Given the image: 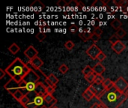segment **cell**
<instances>
[{
    "mask_svg": "<svg viewBox=\"0 0 128 108\" xmlns=\"http://www.w3.org/2000/svg\"><path fill=\"white\" fill-rule=\"evenodd\" d=\"M92 73H94V71H93V68H92L89 65L86 66L85 68L82 70V74L84 75V77H86V76H88V75H90Z\"/></svg>",
    "mask_w": 128,
    "mask_h": 108,
    "instance_id": "d6986e66",
    "label": "cell"
},
{
    "mask_svg": "<svg viewBox=\"0 0 128 108\" xmlns=\"http://www.w3.org/2000/svg\"><path fill=\"white\" fill-rule=\"evenodd\" d=\"M96 76H97V74H96L95 73H92V74H91L90 75H88V76L85 77V79H86L90 84H92V83H94V80H95Z\"/></svg>",
    "mask_w": 128,
    "mask_h": 108,
    "instance_id": "44dd1931",
    "label": "cell"
},
{
    "mask_svg": "<svg viewBox=\"0 0 128 108\" xmlns=\"http://www.w3.org/2000/svg\"><path fill=\"white\" fill-rule=\"evenodd\" d=\"M120 39L118 38V37L116 35V34H114V35H112L111 37H110V38L109 39V41L111 43V44H116L117 41H118Z\"/></svg>",
    "mask_w": 128,
    "mask_h": 108,
    "instance_id": "f546056e",
    "label": "cell"
},
{
    "mask_svg": "<svg viewBox=\"0 0 128 108\" xmlns=\"http://www.w3.org/2000/svg\"><path fill=\"white\" fill-rule=\"evenodd\" d=\"M124 94L126 95V96H127V97H128V89H127V90H126V92H124Z\"/></svg>",
    "mask_w": 128,
    "mask_h": 108,
    "instance_id": "b9f144b4",
    "label": "cell"
},
{
    "mask_svg": "<svg viewBox=\"0 0 128 108\" xmlns=\"http://www.w3.org/2000/svg\"><path fill=\"white\" fill-rule=\"evenodd\" d=\"M30 102V98L28 97V94L27 95H24V96L21 98V100L19 101V103L22 105L23 107H26L28 103Z\"/></svg>",
    "mask_w": 128,
    "mask_h": 108,
    "instance_id": "ac0fdd59",
    "label": "cell"
},
{
    "mask_svg": "<svg viewBox=\"0 0 128 108\" xmlns=\"http://www.w3.org/2000/svg\"><path fill=\"white\" fill-rule=\"evenodd\" d=\"M49 108H58V107H56V106H52V107H50Z\"/></svg>",
    "mask_w": 128,
    "mask_h": 108,
    "instance_id": "ee69618b",
    "label": "cell"
},
{
    "mask_svg": "<svg viewBox=\"0 0 128 108\" xmlns=\"http://www.w3.org/2000/svg\"><path fill=\"white\" fill-rule=\"evenodd\" d=\"M115 87L119 92L124 93L128 89V82L122 77H120L115 81Z\"/></svg>",
    "mask_w": 128,
    "mask_h": 108,
    "instance_id": "5b68a950",
    "label": "cell"
},
{
    "mask_svg": "<svg viewBox=\"0 0 128 108\" xmlns=\"http://www.w3.org/2000/svg\"><path fill=\"white\" fill-rule=\"evenodd\" d=\"M45 8L44 4H43L40 1L36 0L30 5V10L34 13H40L43 9Z\"/></svg>",
    "mask_w": 128,
    "mask_h": 108,
    "instance_id": "52a82bcc",
    "label": "cell"
},
{
    "mask_svg": "<svg viewBox=\"0 0 128 108\" xmlns=\"http://www.w3.org/2000/svg\"><path fill=\"white\" fill-rule=\"evenodd\" d=\"M103 85L105 88V90H110L115 87V82L112 81L110 79H105Z\"/></svg>",
    "mask_w": 128,
    "mask_h": 108,
    "instance_id": "5bb4252c",
    "label": "cell"
},
{
    "mask_svg": "<svg viewBox=\"0 0 128 108\" xmlns=\"http://www.w3.org/2000/svg\"><path fill=\"white\" fill-rule=\"evenodd\" d=\"M90 108H106L100 101H98V102L94 103Z\"/></svg>",
    "mask_w": 128,
    "mask_h": 108,
    "instance_id": "836d02e7",
    "label": "cell"
},
{
    "mask_svg": "<svg viewBox=\"0 0 128 108\" xmlns=\"http://www.w3.org/2000/svg\"><path fill=\"white\" fill-rule=\"evenodd\" d=\"M68 6H69V7H77L78 8V2L74 1V0L70 1V2H68Z\"/></svg>",
    "mask_w": 128,
    "mask_h": 108,
    "instance_id": "8d00e7d4",
    "label": "cell"
},
{
    "mask_svg": "<svg viewBox=\"0 0 128 108\" xmlns=\"http://www.w3.org/2000/svg\"><path fill=\"white\" fill-rule=\"evenodd\" d=\"M111 47H112V50H113L114 52H116L117 54H120V53H122L125 50L126 45H125L122 41L119 40V41H117L116 44H112Z\"/></svg>",
    "mask_w": 128,
    "mask_h": 108,
    "instance_id": "9c48e42d",
    "label": "cell"
},
{
    "mask_svg": "<svg viewBox=\"0 0 128 108\" xmlns=\"http://www.w3.org/2000/svg\"><path fill=\"white\" fill-rule=\"evenodd\" d=\"M70 31L72 32V33H76L78 32V28L77 26L75 25V24H73L70 27Z\"/></svg>",
    "mask_w": 128,
    "mask_h": 108,
    "instance_id": "74e56055",
    "label": "cell"
},
{
    "mask_svg": "<svg viewBox=\"0 0 128 108\" xmlns=\"http://www.w3.org/2000/svg\"><path fill=\"white\" fill-rule=\"evenodd\" d=\"M46 34L44 33V32H38L37 35H36V38L40 41V42H42L43 41H44L45 40V38H46Z\"/></svg>",
    "mask_w": 128,
    "mask_h": 108,
    "instance_id": "4316f807",
    "label": "cell"
},
{
    "mask_svg": "<svg viewBox=\"0 0 128 108\" xmlns=\"http://www.w3.org/2000/svg\"><path fill=\"white\" fill-rule=\"evenodd\" d=\"M113 2L117 5V6H123V7H126L128 5V0H122L120 2H116V1H113Z\"/></svg>",
    "mask_w": 128,
    "mask_h": 108,
    "instance_id": "f1b7e54d",
    "label": "cell"
},
{
    "mask_svg": "<svg viewBox=\"0 0 128 108\" xmlns=\"http://www.w3.org/2000/svg\"><path fill=\"white\" fill-rule=\"evenodd\" d=\"M45 83H46V86H52V87H55L56 88V86L48 79V77L47 78H46L45 79Z\"/></svg>",
    "mask_w": 128,
    "mask_h": 108,
    "instance_id": "f35d334b",
    "label": "cell"
},
{
    "mask_svg": "<svg viewBox=\"0 0 128 108\" xmlns=\"http://www.w3.org/2000/svg\"><path fill=\"white\" fill-rule=\"evenodd\" d=\"M106 54L102 51L99 55H98V58H97V59L100 62H103V61H104L105 59H106Z\"/></svg>",
    "mask_w": 128,
    "mask_h": 108,
    "instance_id": "4dcf8cb0",
    "label": "cell"
},
{
    "mask_svg": "<svg viewBox=\"0 0 128 108\" xmlns=\"http://www.w3.org/2000/svg\"><path fill=\"white\" fill-rule=\"evenodd\" d=\"M106 68L104 65H103L100 62L96 64L94 67H93V71L94 72L97 74V75H102V74L105 71Z\"/></svg>",
    "mask_w": 128,
    "mask_h": 108,
    "instance_id": "8fae6325",
    "label": "cell"
},
{
    "mask_svg": "<svg viewBox=\"0 0 128 108\" xmlns=\"http://www.w3.org/2000/svg\"><path fill=\"white\" fill-rule=\"evenodd\" d=\"M24 54H25V56H26L29 60H31V59H34V58H35V57L38 56V51L34 47V46L30 45V46L24 51Z\"/></svg>",
    "mask_w": 128,
    "mask_h": 108,
    "instance_id": "8992f818",
    "label": "cell"
},
{
    "mask_svg": "<svg viewBox=\"0 0 128 108\" xmlns=\"http://www.w3.org/2000/svg\"><path fill=\"white\" fill-rule=\"evenodd\" d=\"M83 7H85V5L82 2H78V9L81 10Z\"/></svg>",
    "mask_w": 128,
    "mask_h": 108,
    "instance_id": "ab89813d",
    "label": "cell"
},
{
    "mask_svg": "<svg viewBox=\"0 0 128 108\" xmlns=\"http://www.w3.org/2000/svg\"><path fill=\"white\" fill-rule=\"evenodd\" d=\"M55 89H56L55 87L47 86H46V94L52 95V94L54 93V92H55Z\"/></svg>",
    "mask_w": 128,
    "mask_h": 108,
    "instance_id": "d6a6232c",
    "label": "cell"
},
{
    "mask_svg": "<svg viewBox=\"0 0 128 108\" xmlns=\"http://www.w3.org/2000/svg\"><path fill=\"white\" fill-rule=\"evenodd\" d=\"M6 72L5 71H3L2 69H0V79H2L4 77V76L5 75Z\"/></svg>",
    "mask_w": 128,
    "mask_h": 108,
    "instance_id": "60d3db41",
    "label": "cell"
},
{
    "mask_svg": "<svg viewBox=\"0 0 128 108\" xmlns=\"http://www.w3.org/2000/svg\"><path fill=\"white\" fill-rule=\"evenodd\" d=\"M92 85L94 86V89H95V91H96V96H95V98L98 97V95H100V94H102V93L105 91V88H104V86L103 84L92 83Z\"/></svg>",
    "mask_w": 128,
    "mask_h": 108,
    "instance_id": "4fadbf2b",
    "label": "cell"
},
{
    "mask_svg": "<svg viewBox=\"0 0 128 108\" xmlns=\"http://www.w3.org/2000/svg\"><path fill=\"white\" fill-rule=\"evenodd\" d=\"M44 101L46 102L47 104H50L56 98H54V96L52 95H50V94H46L44 96Z\"/></svg>",
    "mask_w": 128,
    "mask_h": 108,
    "instance_id": "7402d4cb",
    "label": "cell"
},
{
    "mask_svg": "<svg viewBox=\"0 0 128 108\" xmlns=\"http://www.w3.org/2000/svg\"><path fill=\"white\" fill-rule=\"evenodd\" d=\"M102 52V50H100V48L96 45L95 43H94L92 46L89 47V48L86 50V54L93 60L97 59L98 55Z\"/></svg>",
    "mask_w": 128,
    "mask_h": 108,
    "instance_id": "277c9868",
    "label": "cell"
},
{
    "mask_svg": "<svg viewBox=\"0 0 128 108\" xmlns=\"http://www.w3.org/2000/svg\"><path fill=\"white\" fill-rule=\"evenodd\" d=\"M100 39V36H99V35H96V34H94V33L93 32L92 36V40L94 43H96V42H98Z\"/></svg>",
    "mask_w": 128,
    "mask_h": 108,
    "instance_id": "d590c367",
    "label": "cell"
},
{
    "mask_svg": "<svg viewBox=\"0 0 128 108\" xmlns=\"http://www.w3.org/2000/svg\"><path fill=\"white\" fill-rule=\"evenodd\" d=\"M30 71L31 69L28 67L27 64L24 63L20 58H16L5 69L6 74L11 79L19 83L22 80Z\"/></svg>",
    "mask_w": 128,
    "mask_h": 108,
    "instance_id": "7a4b0ae2",
    "label": "cell"
},
{
    "mask_svg": "<svg viewBox=\"0 0 128 108\" xmlns=\"http://www.w3.org/2000/svg\"><path fill=\"white\" fill-rule=\"evenodd\" d=\"M75 44L72 41H68L64 43V47L68 50H72L74 47Z\"/></svg>",
    "mask_w": 128,
    "mask_h": 108,
    "instance_id": "cb8c5ba5",
    "label": "cell"
},
{
    "mask_svg": "<svg viewBox=\"0 0 128 108\" xmlns=\"http://www.w3.org/2000/svg\"><path fill=\"white\" fill-rule=\"evenodd\" d=\"M93 32H91L88 29H86L84 31H80V32L79 33V36L85 41H87L90 39H92V36Z\"/></svg>",
    "mask_w": 128,
    "mask_h": 108,
    "instance_id": "30bf717a",
    "label": "cell"
},
{
    "mask_svg": "<svg viewBox=\"0 0 128 108\" xmlns=\"http://www.w3.org/2000/svg\"><path fill=\"white\" fill-rule=\"evenodd\" d=\"M127 98L126 95L119 92L116 87L110 90H105L102 94L96 97V99L106 108H118Z\"/></svg>",
    "mask_w": 128,
    "mask_h": 108,
    "instance_id": "6da1fadb",
    "label": "cell"
},
{
    "mask_svg": "<svg viewBox=\"0 0 128 108\" xmlns=\"http://www.w3.org/2000/svg\"><path fill=\"white\" fill-rule=\"evenodd\" d=\"M4 89L9 92L11 95H13L16 92L20 89V83L16 81L14 79H10L8 81V83L4 86Z\"/></svg>",
    "mask_w": 128,
    "mask_h": 108,
    "instance_id": "3957f363",
    "label": "cell"
},
{
    "mask_svg": "<svg viewBox=\"0 0 128 108\" xmlns=\"http://www.w3.org/2000/svg\"><path fill=\"white\" fill-rule=\"evenodd\" d=\"M116 35L118 37L119 39H122V38H123L127 35V32H126V31H125L124 29L121 28V29H118V30L116 31Z\"/></svg>",
    "mask_w": 128,
    "mask_h": 108,
    "instance_id": "603a6c76",
    "label": "cell"
},
{
    "mask_svg": "<svg viewBox=\"0 0 128 108\" xmlns=\"http://www.w3.org/2000/svg\"><path fill=\"white\" fill-rule=\"evenodd\" d=\"M39 108H49V107H46V106H45V105H43V106L40 107Z\"/></svg>",
    "mask_w": 128,
    "mask_h": 108,
    "instance_id": "7bdbcfd3",
    "label": "cell"
},
{
    "mask_svg": "<svg viewBox=\"0 0 128 108\" xmlns=\"http://www.w3.org/2000/svg\"><path fill=\"white\" fill-rule=\"evenodd\" d=\"M8 50L10 51V53H12L13 55L16 54L20 50V47L16 44V43H13L9 47H8Z\"/></svg>",
    "mask_w": 128,
    "mask_h": 108,
    "instance_id": "2e32d148",
    "label": "cell"
},
{
    "mask_svg": "<svg viewBox=\"0 0 128 108\" xmlns=\"http://www.w3.org/2000/svg\"><path fill=\"white\" fill-rule=\"evenodd\" d=\"M82 97L84 98V99H86L87 101H90L91 100H92L93 98H95V95L94 94V92L89 89V87H88L85 92L82 93Z\"/></svg>",
    "mask_w": 128,
    "mask_h": 108,
    "instance_id": "7c38bea8",
    "label": "cell"
},
{
    "mask_svg": "<svg viewBox=\"0 0 128 108\" xmlns=\"http://www.w3.org/2000/svg\"><path fill=\"white\" fill-rule=\"evenodd\" d=\"M57 5L59 7H65L68 5V2H66L64 0H60L57 2Z\"/></svg>",
    "mask_w": 128,
    "mask_h": 108,
    "instance_id": "e575fe53",
    "label": "cell"
},
{
    "mask_svg": "<svg viewBox=\"0 0 128 108\" xmlns=\"http://www.w3.org/2000/svg\"><path fill=\"white\" fill-rule=\"evenodd\" d=\"M68 70H69V68H68V66L67 65H65V64H62V65H60V67L58 68V71H59L62 74H66V73L68 71Z\"/></svg>",
    "mask_w": 128,
    "mask_h": 108,
    "instance_id": "d4e9b609",
    "label": "cell"
},
{
    "mask_svg": "<svg viewBox=\"0 0 128 108\" xmlns=\"http://www.w3.org/2000/svg\"><path fill=\"white\" fill-rule=\"evenodd\" d=\"M111 26H112L114 29L118 30V29H119L122 28V21H120L119 20L115 19V20H113L111 22Z\"/></svg>",
    "mask_w": 128,
    "mask_h": 108,
    "instance_id": "e0dca14e",
    "label": "cell"
},
{
    "mask_svg": "<svg viewBox=\"0 0 128 108\" xmlns=\"http://www.w3.org/2000/svg\"><path fill=\"white\" fill-rule=\"evenodd\" d=\"M93 32H94V34H96V35H98L100 36V35L103 34V30H102L99 26H96V27H94Z\"/></svg>",
    "mask_w": 128,
    "mask_h": 108,
    "instance_id": "1f68e13d",
    "label": "cell"
},
{
    "mask_svg": "<svg viewBox=\"0 0 128 108\" xmlns=\"http://www.w3.org/2000/svg\"><path fill=\"white\" fill-rule=\"evenodd\" d=\"M104 80H105V79H104V77L102 75H97L94 83H96V84H103L104 82Z\"/></svg>",
    "mask_w": 128,
    "mask_h": 108,
    "instance_id": "83f0119b",
    "label": "cell"
},
{
    "mask_svg": "<svg viewBox=\"0 0 128 108\" xmlns=\"http://www.w3.org/2000/svg\"><path fill=\"white\" fill-rule=\"evenodd\" d=\"M33 103L34 104V105L38 107H41L43 106V103L44 101V97L43 96H40V95H37L33 99Z\"/></svg>",
    "mask_w": 128,
    "mask_h": 108,
    "instance_id": "9a60e30c",
    "label": "cell"
},
{
    "mask_svg": "<svg viewBox=\"0 0 128 108\" xmlns=\"http://www.w3.org/2000/svg\"><path fill=\"white\" fill-rule=\"evenodd\" d=\"M46 86H45L42 82H38L36 85V88L34 92L37 95L44 97L46 94Z\"/></svg>",
    "mask_w": 128,
    "mask_h": 108,
    "instance_id": "ba28073f",
    "label": "cell"
},
{
    "mask_svg": "<svg viewBox=\"0 0 128 108\" xmlns=\"http://www.w3.org/2000/svg\"><path fill=\"white\" fill-rule=\"evenodd\" d=\"M12 96L14 97V99H16V100L19 102V101L21 100V98L24 96V94H23V92L20 89V90H18L17 92H16Z\"/></svg>",
    "mask_w": 128,
    "mask_h": 108,
    "instance_id": "ffe728a7",
    "label": "cell"
},
{
    "mask_svg": "<svg viewBox=\"0 0 128 108\" xmlns=\"http://www.w3.org/2000/svg\"><path fill=\"white\" fill-rule=\"evenodd\" d=\"M48 79L56 86V85H57V83H58V79L53 74H50L49 76H48Z\"/></svg>",
    "mask_w": 128,
    "mask_h": 108,
    "instance_id": "484cf974",
    "label": "cell"
}]
</instances>
